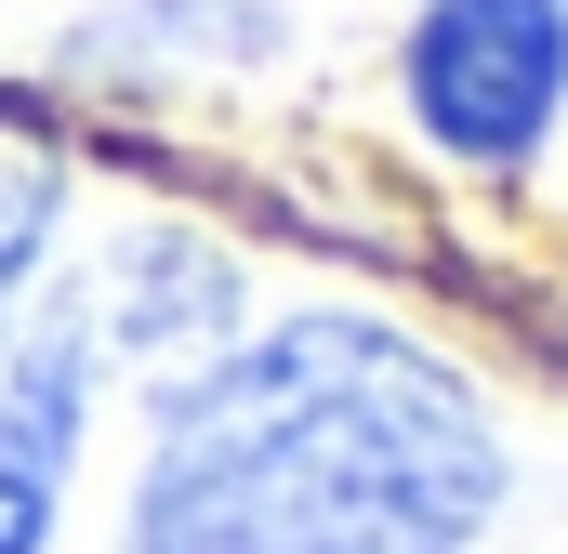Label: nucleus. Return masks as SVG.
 I'll return each instance as SVG.
<instances>
[{"label":"nucleus","mask_w":568,"mask_h":554,"mask_svg":"<svg viewBox=\"0 0 568 554\" xmlns=\"http://www.w3.org/2000/svg\"><path fill=\"white\" fill-rule=\"evenodd\" d=\"M503 502L476 383L384 317H291L185 370L133 554H463Z\"/></svg>","instance_id":"f257e3e1"},{"label":"nucleus","mask_w":568,"mask_h":554,"mask_svg":"<svg viewBox=\"0 0 568 554\" xmlns=\"http://www.w3.org/2000/svg\"><path fill=\"white\" fill-rule=\"evenodd\" d=\"M568 93V0H424L410 120L449 158H529Z\"/></svg>","instance_id":"f03ea898"},{"label":"nucleus","mask_w":568,"mask_h":554,"mask_svg":"<svg viewBox=\"0 0 568 554\" xmlns=\"http://www.w3.org/2000/svg\"><path fill=\"white\" fill-rule=\"evenodd\" d=\"M80 383H93L80 304H40L27 330H0V554L53 542L67 449H80Z\"/></svg>","instance_id":"7ed1b4c3"},{"label":"nucleus","mask_w":568,"mask_h":554,"mask_svg":"<svg viewBox=\"0 0 568 554\" xmlns=\"http://www.w3.org/2000/svg\"><path fill=\"white\" fill-rule=\"evenodd\" d=\"M225 304H239V277L212 265L199 238H145L133 277L106 290L120 343H145V357H185V370H212V357H225Z\"/></svg>","instance_id":"20e7f679"},{"label":"nucleus","mask_w":568,"mask_h":554,"mask_svg":"<svg viewBox=\"0 0 568 554\" xmlns=\"http://www.w3.org/2000/svg\"><path fill=\"white\" fill-rule=\"evenodd\" d=\"M53 198H67V158H53V133L0 106V317H13V290L40 277V238H53Z\"/></svg>","instance_id":"39448f33"}]
</instances>
